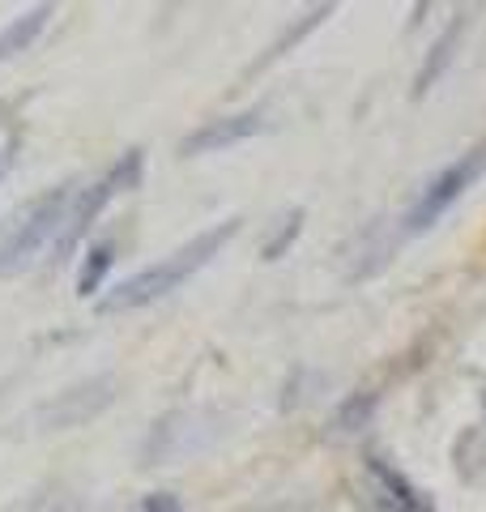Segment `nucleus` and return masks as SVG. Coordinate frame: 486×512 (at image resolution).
Here are the masks:
<instances>
[{"instance_id":"3","label":"nucleus","mask_w":486,"mask_h":512,"mask_svg":"<svg viewBox=\"0 0 486 512\" xmlns=\"http://www.w3.org/2000/svg\"><path fill=\"white\" fill-rule=\"evenodd\" d=\"M141 167H145V154L141 150H128L120 163L103 175V180H94L86 192H77L73 205H69V218H64V227H60L56 248H52L56 261H60V256H69L81 244V239H86V231L94 227V218L107 210L116 192H133L141 184Z\"/></svg>"},{"instance_id":"11","label":"nucleus","mask_w":486,"mask_h":512,"mask_svg":"<svg viewBox=\"0 0 486 512\" xmlns=\"http://www.w3.org/2000/svg\"><path fill=\"white\" fill-rule=\"evenodd\" d=\"M367 470H371V478H376V483L384 487V495H388V504H393V512H427V504L418 500V491L405 483L397 470H388L380 457H371V461H367Z\"/></svg>"},{"instance_id":"5","label":"nucleus","mask_w":486,"mask_h":512,"mask_svg":"<svg viewBox=\"0 0 486 512\" xmlns=\"http://www.w3.org/2000/svg\"><path fill=\"white\" fill-rule=\"evenodd\" d=\"M218 436V427L209 414L201 410H175L167 419H158L150 440H145V466H171V461H184L188 453H201V448Z\"/></svg>"},{"instance_id":"14","label":"nucleus","mask_w":486,"mask_h":512,"mask_svg":"<svg viewBox=\"0 0 486 512\" xmlns=\"http://www.w3.org/2000/svg\"><path fill=\"white\" fill-rule=\"evenodd\" d=\"M141 512H184V504H180V495H171V491H154V495H145Z\"/></svg>"},{"instance_id":"8","label":"nucleus","mask_w":486,"mask_h":512,"mask_svg":"<svg viewBox=\"0 0 486 512\" xmlns=\"http://www.w3.org/2000/svg\"><path fill=\"white\" fill-rule=\"evenodd\" d=\"M47 18H52V5H39V9L22 13V18H13L5 30H0V64H5V60H13L18 52H26V47L35 43L39 35H43Z\"/></svg>"},{"instance_id":"16","label":"nucleus","mask_w":486,"mask_h":512,"mask_svg":"<svg viewBox=\"0 0 486 512\" xmlns=\"http://www.w3.org/2000/svg\"><path fill=\"white\" fill-rule=\"evenodd\" d=\"M482 402H486V393H482Z\"/></svg>"},{"instance_id":"4","label":"nucleus","mask_w":486,"mask_h":512,"mask_svg":"<svg viewBox=\"0 0 486 512\" xmlns=\"http://www.w3.org/2000/svg\"><path fill=\"white\" fill-rule=\"evenodd\" d=\"M482 171H486V150H474V154L457 158L452 167H444L423 192H418V201L410 205V214H405V235L431 231L435 222H440L452 210V205H457L465 192L482 180Z\"/></svg>"},{"instance_id":"12","label":"nucleus","mask_w":486,"mask_h":512,"mask_svg":"<svg viewBox=\"0 0 486 512\" xmlns=\"http://www.w3.org/2000/svg\"><path fill=\"white\" fill-rule=\"evenodd\" d=\"M107 269H111V244L90 248L86 265H81V274H77V295H81V299H90V295H94V291H99V286H103Z\"/></svg>"},{"instance_id":"2","label":"nucleus","mask_w":486,"mask_h":512,"mask_svg":"<svg viewBox=\"0 0 486 512\" xmlns=\"http://www.w3.org/2000/svg\"><path fill=\"white\" fill-rule=\"evenodd\" d=\"M73 197H77L73 184H60V188H47L39 197H30L22 210L9 214V222L0 227V278L26 274L47 248H56Z\"/></svg>"},{"instance_id":"1","label":"nucleus","mask_w":486,"mask_h":512,"mask_svg":"<svg viewBox=\"0 0 486 512\" xmlns=\"http://www.w3.org/2000/svg\"><path fill=\"white\" fill-rule=\"evenodd\" d=\"M239 235V218H226L218 222V227H209L201 231L192 244H184L180 252H171V256H162L158 265L150 269H141V274L133 278H124L116 291H111L99 308L103 312H137V308H150V303H158L162 295H171V291H180V286L197 274V269H205L214 256L222 252V244H231V239Z\"/></svg>"},{"instance_id":"13","label":"nucleus","mask_w":486,"mask_h":512,"mask_svg":"<svg viewBox=\"0 0 486 512\" xmlns=\"http://www.w3.org/2000/svg\"><path fill=\"white\" fill-rule=\"evenodd\" d=\"M299 231H303V210L286 214V218H282V231H278V235H273L269 244H265V261H278V256H282V252H286V248L299 239Z\"/></svg>"},{"instance_id":"15","label":"nucleus","mask_w":486,"mask_h":512,"mask_svg":"<svg viewBox=\"0 0 486 512\" xmlns=\"http://www.w3.org/2000/svg\"><path fill=\"white\" fill-rule=\"evenodd\" d=\"M9 167H13V150H5V154H0V184H5V175H9Z\"/></svg>"},{"instance_id":"7","label":"nucleus","mask_w":486,"mask_h":512,"mask_svg":"<svg viewBox=\"0 0 486 512\" xmlns=\"http://www.w3.org/2000/svg\"><path fill=\"white\" fill-rule=\"evenodd\" d=\"M265 128V116L261 111H239V116H222V120H209L197 133H188L180 141V154H214V150H226V146H239V141L256 137Z\"/></svg>"},{"instance_id":"9","label":"nucleus","mask_w":486,"mask_h":512,"mask_svg":"<svg viewBox=\"0 0 486 512\" xmlns=\"http://www.w3.org/2000/svg\"><path fill=\"white\" fill-rule=\"evenodd\" d=\"M461 30H465V18H457V22H452V26L444 30V35H440V43L431 47L427 64H423V69H418V77H414V99H423V94H427V90H431L435 82H440V73H444L448 64H452V56H457Z\"/></svg>"},{"instance_id":"10","label":"nucleus","mask_w":486,"mask_h":512,"mask_svg":"<svg viewBox=\"0 0 486 512\" xmlns=\"http://www.w3.org/2000/svg\"><path fill=\"white\" fill-rule=\"evenodd\" d=\"M371 414H376V393H354V397H346V402L333 410V419H329V436L333 440L359 436V431L371 423Z\"/></svg>"},{"instance_id":"6","label":"nucleus","mask_w":486,"mask_h":512,"mask_svg":"<svg viewBox=\"0 0 486 512\" xmlns=\"http://www.w3.org/2000/svg\"><path fill=\"white\" fill-rule=\"evenodd\" d=\"M111 402H116V376H90V380L73 384V389L56 393L47 406H39L35 419L43 431H73L81 423L99 419Z\"/></svg>"}]
</instances>
